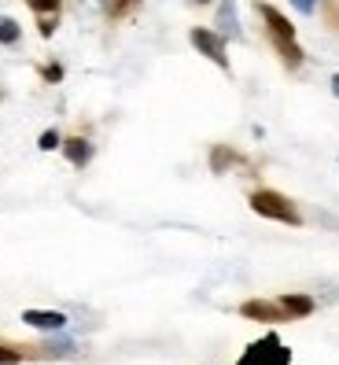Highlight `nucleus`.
Returning a JSON list of instances; mask_svg holds the SVG:
<instances>
[{"instance_id":"obj_1","label":"nucleus","mask_w":339,"mask_h":365,"mask_svg":"<svg viewBox=\"0 0 339 365\" xmlns=\"http://www.w3.org/2000/svg\"><path fill=\"white\" fill-rule=\"evenodd\" d=\"M259 11H262L266 30L273 37V45H277V52L284 56V63H288V67H299V63H303V48H299V41H295V26L273 4H259Z\"/></svg>"},{"instance_id":"obj_2","label":"nucleus","mask_w":339,"mask_h":365,"mask_svg":"<svg viewBox=\"0 0 339 365\" xmlns=\"http://www.w3.org/2000/svg\"><path fill=\"white\" fill-rule=\"evenodd\" d=\"M251 210H254V214H262V218L284 222V225H303V214L295 210V203H291L288 196H281V192H273V188L251 192Z\"/></svg>"},{"instance_id":"obj_3","label":"nucleus","mask_w":339,"mask_h":365,"mask_svg":"<svg viewBox=\"0 0 339 365\" xmlns=\"http://www.w3.org/2000/svg\"><path fill=\"white\" fill-rule=\"evenodd\" d=\"M288 361H291V351L284 347L277 336H266L259 343H251L236 365H288Z\"/></svg>"},{"instance_id":"obj_4","label":"nucleus","mask_w":339,"mask_h":365,"mask_svg":"<svg viewBox=\"0 0 339 365\" xmlns=\"http://www.w3.org/2000/svg\"><path fill=\"white\" fill-rule=\"evenodd\" d=\"M192 45H196V48H199L210 63H218L221 71H229V56H225V41H221V34L196 26V30H192Z\"/></svg>"},{"instance_id":"obj_5","label":"nucleus","mask_w":339,"mask_h":365,"mask_svg":"<svg viewBox=\"0 0 339 365\" xmlns=\"http://www.w3.org/2000/svg\"><path fill=\"white\" fill-rule=\"evenodd\" d=\"M240 314L251 317V321H288V314L281 310V303H262V299H251V303H244Z\"/></svg>"},{"instance_id":"obj_6","label":"nucleus","mask_w":339,"mask_h":365,"mask_svg":"<svg viewBox=\"0 0 339 365\" xmlns=\"http://www.w3.org/2000/svg\"><path fill=\"white\" fill-rule=\"evenodd\" d=\"M23 321H26V325H33V329L59 332L63 325H67V314H59V310H26Z\"/></svg>"},{"instance_id":"obj_7","label":"nucleus","mask_w":339,"mask_h":365,"mask_svg":"<svg viewBox=\"0 0 339 365\" xmlns=\"http://www.w3.org/2000/svg\"><path fill=\"white\" fill-rule=\"evenodd\" d=\"M63 155H67L74 166H89V159H93V144H89V140H81V137H71L67 144H63Z\"/></svg>"},{"instance_id":"obj_8","label":"nucleus","mask_w":339,"mask_h":365,"mask_svg":"<svg viewBox=\"0 0 339 365\" xmlns=\"http://www.w3.org/2000/svg\"><path fill=\"white\" fill-rule=\"evenodd\" d=\"M281 310L288 317H306L313 310V299L310 295H281Z\"/></svg>"},{"instance_id":"obj_9","label":"nucleus","mask_w":339,"mask_h":365,"mask_svg":"<svg viewBox=\"0 0 339 365\" xmlns=\"http://www.w3.org/2000/svg\"><path fill=\"white\" fill-rule=\"evenodd\" d=\"M33 11H37V15H59V4H48V0H33ZM41 34L52 37V34H56V19H41Z\"/></svg>"},{"instance_id":"obj_10","label":"nucleus","mask_w":339,"mask_h":365,"mask_svg":"<svg viewBox=\"0 0 339 365\" xmlns=\"http://www.w3.org/2000/svg\"><path fill=\"white\" fill-rule=\"evenodd\" d=\"M218 26H221V34H225V37H240V26H236V8H232V4H221V8H218Z\"/></svg>"},{"instance_id":"obj_11","label":"nucleus","mask_w":339,"mask_h":365,"mask_svg":"<svg viewBox=\"0 0 339 365\" xmlns=\"http://www.w3.org/2000/svg\"><path fill=\"white\" fill-rule=\"evenodd\" d=\"M236 163V155L229 152V148H214V155H210V166H214V174H225V166Z\"/></svg>"},{"instance_id":"obj_12","label":"nucleus","mask_w":339,"mask_h":365,"mask_svg":"<svg viewBox=\"0 0 339 365\" xmlns=\"http://www.w3.org/2000/svg\"><path fill=\"white\" fill-rule=\"evenodd\" d=\"M19 41V23L15 19H0V45H15Z\"/></svg>"},{"instance_id":"obj_13","label":"nucleus","mask_w":339,"mask_h":365,"mask_svg":"<svg viewBox=\"0 0 339 365\" xmlns=\"http://www.w3.org/2000/svg\"><path fill=\"white\" fill-rule=\"evenodd\" d=\"M52 148H59V133L45 130V133H41V152H52Z\"/></svg>"},{"instance_id":"obj_14","label":"nucleus","mask_w":339,"mask_h":365,"mask_svg":"<svg viewBox=\"0 0 339 365\" xmlns=\"http://www.w3.org/2000/svg\"><path fill=\"white\" fill-rule=\"evenodd\" d=\"M15 361H23V354L11 347H0V365H15Z\"/></svg>"},{"instance_id":"obj_15","label":"nucleus","mask_w":339,"mask_h":365,"mask_svg":"<svg viewBox=\"0 0 339 365\" xmlns=\"http://www.w3.org/2000/svg\"><path fill=\"white\" fill-rule=\"evenodd\" d=\"M45 78H48V81H59V78H63V71H59V67H48V71H45Z\"/></svg>"},{"instance_id":"obj_16","label":"nucleus","mask_w":339,"mask_h":365,"mask_svg":"<svg viewBox=\"0 0 339 365\" xmlns=\"http://www.w3.org/2000/svg\"><path fill=\"white\" fill-rule=\"evenodd\" d=\"M332 93H335V96H339V74H335V78H332Z\"/></svg>"}]
</instances>
